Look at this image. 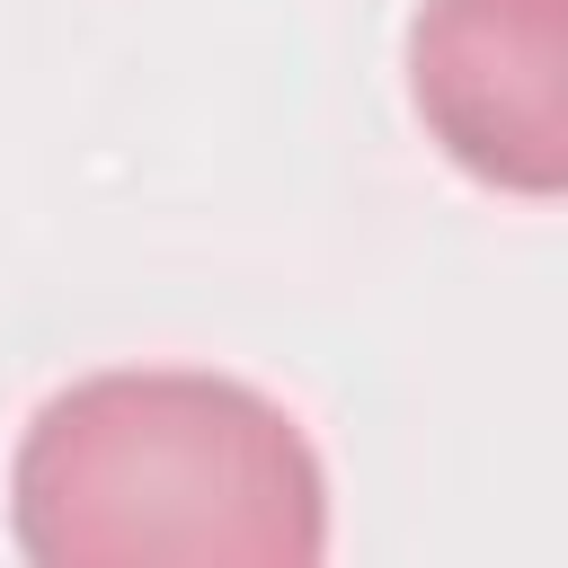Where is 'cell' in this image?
<instances>
[{
  "label": "cell",
  "mask_w": 568,
  "mask_h": 568,
  "mask_svg": "<svg viewBox=\"0 0 568 568\" xmlns=\"http://www.w3.org/2000/svg\"><path fill=\"white\" fill-rule=\"evenodd\" d=\"M9 532L36 568H311L328 479L311 435L222 373H89L9 462Z\"/></svg>",
  "instance_id": "obj_1"
},
{
  "label": "cell",
  "mask_w": 568,
  "mask_h": 568,
  "mask_svg": "<svg viewBox=\"0 0 568 568\" xmlns=\"http://www.w3.org/2000/svg\"><path fill=\"white\" fill-rule=\"evenodd\" d=\"M408 89L444 160L550 204L568 186V0H426Z\"/></svg>",
  "instance_id": "obj_2"
}]
</instances>
